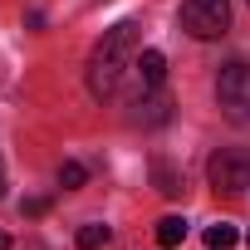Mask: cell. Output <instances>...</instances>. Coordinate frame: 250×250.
<instances>
[{
	"label": "cell",
	"mask_w": 250,
	"mask_h": 250,
	"mask_svg": "<svg viewBox=\"0 0 250 250\" xmlns=\"http://www.w3.org/2000/svg\"><path fill=\"white\" fill-rule=\"evenodd\" d=\"M133 59H138V20H118L88 54V88H93V98H113L123 88V79L133 74Z\"/></svg>",
	"instance_id": "cell-1"
},
{
	"label": "cell",
	"mask_w": 250,
	"mask_h": 250,
	"mask_svg": "<svg viewBox=\"0 0 250 250\" xmlns=\"http://www.w3.org/2000/svg\"><path fill=\"white\" fill-rule=\"evenodd\" d=\"M216 103L230 123H250V64L245 59H230L221 74H216Z\"/></svg>",
	"instance_id": "cell-2"
},
{
	"label": "cell",
	"mask_w": 250,
	"mask_h": 250,
	"mask_svg": "<svg viewBox=\"0 0 250 250\" xmlns=\"http://www.w3.org/2000/svg\"><path fill=\"white\" fill-rule=\"evenodd\" d=\"M206 177H211V187H216V191L240 196V191L250 187V147H221V152H211Z\"/></svg>",
	"instance_id": "cell-3"
},
{
	"label": "cell",
	"mask_w": 250,
	"mask_h": 250,
	"mask_svg": "<svg viewBox=\"0 0 250 250\" xmlns=\"http://www.w3.org/2000/svg\"><path fill=\"white\" fill-rule=\"evenodd\" d=\"M182 30L191 40H221L230 30V5L226 0H187L182 5Z\"/></svg>",
	"instance_id": "cell-4"
},
{
	"label": "cell",
	"mask_w": 250,
	"mask_h": 250,
	"mask_svg": "<svg viewBox=\"0 0 250 250\" xmlns=\"http://www.w3.org/2000/svg\"><path fill=\"white\" fill-rule=\"evenodd\" d=\"M133 79H138L143 93H157L162 79H167V59H162V49H138V59H133Z\"/></svg>",
	"instance_id": "cell-5"
},
{
	"label": "cell",
	"mask_w": 250,
	"mask_h": 250,
	"mask_svg": "<svg viewBox=\"0 0 250 250\" xmlns=\"http://www.w3.org/2000/svg\"><path fill=\"white\" fill-rule=\"evenodd\" d=\"M182 240H187V221H182V216H162V221H157V245H162V250H177Z\"/></svg>",
	"instance_id": "cell-6"
},
{
	"label": "cell",
	"mask_w": 250,
	"mask_h": 250,
	"mask_svg": "<svg viewBox=\"0 0 250 250\" xmlns=\"http://www.w3.org/2000/svg\"><path fill=\"white\" fill-rule=\"evenodd\" d=\"M74 240H79V250H103V245H108V226H103V221H88V226H79Z\"/></svg>",
	"instance_id": "cell-7"
},
{
	"label": "cell",
	"mask_w": 250,
	"mask_h": 250,
	"mask_svg": "<svg viewBox=\"0 0 250 250\" xmlns=\"http://www.w3.org/2000/svg\"><path fill=\"white\" fill-rule=\"evenodd\" d=\"M235 240H240V230H235L230 221H216V226H206V245H211V250H230Z\"/></svg>",
	"instance_id": "cell-8"
},
{
	"label": "cell",
	"mask_w": 250,
	"mask_h": 250,
	"mask_svg": "<svg viewBox=\"0 0 250 250\" xmlns=\"http://www.w3.org/2000/svg\"><path fill=\"white\" fill-rule=\"evenodd\" d=\"M83 182H88V172H83V162H64V167H59V187H64V191H79Z\"/></svg>",
	"instance_id": "cell-9"
},
{
	"label": "cell",
	"mask_w": 250,
	"mask_h": 250,
	"mask_svg": "<svg viewBox=\"0 0 250 250\" xmlns=\"http://www.w3.org/2000/svg\"><path fill=\"white\" fill-rule=\"evenodd\" d=\"M138 108H147V113H138V118H147V123H167V108H172V103H167L162 93H152V98H143Z\"/></svg>",
	"instance_id": "cell-10"
},
{
	"label": "cell",
	"mask_w": 250,
	"mask_h": 250,
	"mask_svg": "<svg viewBox=\"0 0 250 250\" xmlns=\"http://www.w3.org/2000/svg\"><path fill=\"white\" fill-rule=\"evenodd\" d=\"M152 172H157V191H162V196H177V191H182V182H177V177H172V172H167L162 162H157Z\"/></svg>",
	"instance_id": "cell-11"
},
{
	"label": "cell",
	"mask_w": 250,
	"mask_h": 250,
	"mask_svg": "<svg viewBox=\"0 0 250 250\" xmlns=\"http://www.w3.org/2000/svg\"><path fill=\"white\" fill-rule=\"evenodd\" d=\"M44 211H49V196H30L25 201V216H44Z\"/></svg>",
	"instance_id": "cell-12"
},
{
	"label": "cell",
	"mask_w": 250,
	"mask_h": 250,
	"mask_svg": "<svg viewBox=\"0 0 250 250\" xmlns=\"http://www.w3.org/2000/svg\"><path fill=\"white\" fill-rule=\"evenodd\" d=\"M0 250H10V235H5V230H0Z\"/></svg>",
	"instance_id": "cell-13"
},
{
	"label": "cell",
	"mask_w": 250,
	"mask_h": 250,
	"mask_svg": "<svg viewBox=\"0 0 250 250\" xmlns=\"http://www.w3.org/2000/svg\"><path fill=\"white\" fill-rule=\"evenodd\" d=\"M0 196H5V172H0Z\"/></svg>",
	"instance_id": "cell-14"
}]
</instances>
